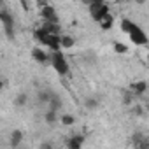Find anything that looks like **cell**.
Listing matches in <instances>:
<instances>
[{
    "instance_id": "obj_1",
    "label": "cell",
    "mask_w": 149,
    "mask_h": 149,
    "mask_svg": "<svg viewBox=\"0 0 149 149\" xmlns=\"http://www.w3.org/2000/svg\"><path fill=\"white\" fill-rule=\"evenodd\" d=\"M49 61H51L53 68L60 74V76H67L68 74V61H67V58L63 56L61 51H51Z\"/></svg>"
},
{
    "instance_id": "obj_2",
    "label": "cell",
    "mask_w": 149,
    "mask_h": 149,
    "mask_svg": "<svg viewBox=\"0 0 149 149\" xmlns=\"http://www.w3.org/2000/svg\"><path fill=\"white\" fill-rule=\"evenodd\" d=\"M128 35H130V40L133 42V44H137V46H146L147 44V35L142 32V28L139 26V25H132V28H130V32H128Z\"/></svg>"
},
{
    "instance_id": "obj_3",
    "label": "cell",
    "mask_w": 149,
    "mask_h": 149,
    "mask_svg": "<svg viewBox=\"0 0 149 149\" xmlns=\"http://www.w3.org/2000/svg\"><path fill=\"white\" fill-rule=\"evenodd\" d=\"M0 21H2V25H4V28H6L7 37H9V39H14V19H13V16L9 14V11H6V9L0 11Z\"/></svg>"
},
{
    "instance_id": "obj_4",
    "label": "cell",
    "mask_w": 149,
    "mask_h": 149,
    "mask_svg": "<svg viewBox=\"0 0 149 149\" xmlns=\"http://www.w3.org/2000/svg\"><path fill=\"white\" fill-rule=\"evenodd\" d=\"M109 13V6L107 4H100V6H95V4H90V14L95 21H100L105 14Z\"/></svg>"
},
{
    "instance_id": "obj_5",
    "label": "cell",
    "mask_w": 149,
    "mask_h": 149,
    "mask_svg": "<svg viewBox=\"0 0 149 149\" xmlns=\"http://www.w3.org/2000/svg\"><path fill=\"white\" fill-rule=\"evenodd\" d=\"M42 18H44V21H49V23H58V16H56V13H54V9H53V6H44L42 9Z\"/></svg>"
},
{
    "instance_id": "obj_6",
    "label": "cell",
    "mask_w": 149,
    "mask_h": 149,
    "mask_svg": "<svg viewBox=\"0 0 149 149\" xmlns=\"http://www.w3.org/2000/svg\"><path fill=\"white\" fill-rule=\"evenodd\" d=\"M32 56H33V60H37L39 63L49 61V54H46V51H42V49H39V47H33V49H32Z\"/></svg>"
},
{
    "instance_id": "obj_7",
    "label": "cell",
    "mask_w": 149,
    "mask_h": 149,
    "mask_svg": "<svg viewBox=\"0 0 149 149\" xmlns=\"http://www.w3.org/2000/svg\"><path fill=\"white\" fill-rule=\"evenodd\" d=\"M147 91V83L146 81H137L132 84V93L133 95H144Z\"/></svg>"
},
{
    "instance_id": "obj_8",
    "label": "cell",
    "mask_w": 149,
    "mask_h": 149,
    "mask_svg": "<svg viewBox=\"0 0 149 149\" xmlns=\"http://www.w3.org/2000/svg\"><path fill=\"white\" fill-rule=\"evenodd\" d=\"M98 23H100L102 30H111V28H112V25H114V16H112L111 13H107V14H105Z\"/></svg>"
},
{
    "instance_id": "obj_9",
    "label": "cell",
    "mask_w": 149,
    "mask_h": 149,
    "mask_svg": "<svg viewBox=\"0 0 149 149\" xmlns=\"http://www.w3.org/2000/svg\"><path fill=\"white\" fill-rule=\"evenodd\" d=\"M76 46V40H74V37H70V35H63V37H60V47H63V49H70V47H74Z\"/></svg>"
},
{
    "instance_id": "obj_10",
    "label": "cell",
    "mask_w": 149,
    "mask_h": 149,
    "mask_svg": "<svg viewBox=\"0 0 149 149\" xmlns=\"http://www.w3.org/2000/svg\"><path fill=\"white\" fill-rule=\"evenodd\" d=\"M81 146H83V137H79V135L70 137L68 142H67V147H68V149H79Z\"/></svg>"
},
{
    "instance_id": "obj_11",
    "label": "cell",
    "mask_w": 149,
    "mask_h": 149,
    "mask_svg": "<svg viewBox=\"0 0 149 149\" xmlns=\"http://www.w3.org/2000/svg\"><path fill=\"white\" fill-rule=\"evenodd\" d=\"M21 140H23V132L21 130H14L11 133V146L13 147H18L21 144Z\"/></svg>"
},
{
    "instance_id": "obj_12",
    "label": "cell",
    "mask_w": 149,
    "mask_h": 149,
    "mask_svg": "<svg viewBox=\"0 0 149 149\" xmlns=\"http://www.w3.org/2000/svg\"><path fill=\"white\" fill-rule=\"evenodd\" d=\"M47 105H49V109H53V111H58L60 107H61V98L58 97V95H51V98H49V102H47Z\"/></svg>"
},
{
    "instance_id": "obj_13",
    "label": "cell",
    "mask_w": 149,
    "mask_h": 149,
    "mask_svg": "<svg viewBox=\"0 0 149 149\" xmlns=\"http://www.w3.org/2000/svg\"><path fill=\"white\" fill-rule=\"evenodd\" d=\"M26 102H28V97H26L25 93H19V95L16 97V100H14V105H16V107H25Z\"/></svg>"
},
{
    "instance_id": "obj_14",
    "label": "cell",
    "mask_w": 149,
    "mask_h": 149,
    "mask_svg": "<svg viewBox=\"0 0 149 149\" xmlns=\"http://www.w3.org/2000/svg\"><path fill=\"white\" fill-rule=\"evenodd\" d=\"M46 35H47V32H46L44 26H40V28H37V30L33 32V37H35V40H39V42H42Z\"/></svg>"
},
{
    "instance_id": "obj_15",
    "label": "cell",
    "mask_w": 149,
    "mask_h": 149,
    "mask_svg": "<svg viewBox=\"0 0 149 149\" xmlns=\"http://www.w3.org/2000/svg\"><path fill=\"white\" fill-rule=\"evenodd\" d=\"M44 119H46V123H47V125H53V123H56V111H53V109H49V111L46 112V116H44Z\"/></svg>"
},
{
    "instance_id": "obj_16",
    "label": "cell",
    "mask_w": 149,
    "mask_h": 149,
    "mask_svg": "<svg viewBox=\"0 0 149 149\" xmlns=\"http://www.w3.org/2000/svg\"><path fill=\"white\" fill-rule=\"evenodd\" d=\"M61 123H63L65 126H72L74 123H76V118H74L72 114H63V116H61Z\"/></svg>"
},
{
    "instance_id": "obj_17",
    "label": "cell",
    "mask_w": 149,
    "mask_h": 149,
    "mask_svg": "<svg viewBox=\"0 0 149 149\" xmlns=\"http://www.w3.org/2000/svg\"><path fill=\"white\" fill-rule=\"evenodd\" d=\"M51 95H53V91H40L39 93V102L40 104H47L49 98H51Z\"/></svg>"
},
{
    "instance_id": "obj_18",
    "label": "cell",
    "mask_w": 149,
    "mask_h": 149,
    "mask_svg": "<svg viewBox=\"0 0 149 149\" xmlns=\"http://www.w3.org/2000/svg\"><path fill=\"white\" fill-rule=\"evenodd\" d=\"M84 107H86V109H90V111H93V109H97V107H98V102H97L95 98H88V100L84 102Z\"/></svg>"
},
{
    "instance_id": "obj_19",
    "label": "cell",
    "mask_w": 149,
    "mask_h": 149,
    "mask_svg": "<svg viewBox=\"0 0 149 149\" xmlns=\"http://www.w3.org/2000/svg\"><path fill=\"white\" fill-rule=\"evenodd\" d=\"M132 25H133V23H132L130 19H121V30H123L125 33H128V32H130Z\"/></svg>"
},
{
    "instance_id": "obj_20",
    "label": "cell",
    "mask_w": 149,
    "mask_h": 149,
    "mask_svg": "<svg viewBox=\"0 0 149 149\" xmlns=\"http://www.w3.org/2000/svg\"><path fill=\"white\" fill-rule=\"evenodd\" d=\"M114 51L119 53V54H125V53L128 51V47H126L125 44H121V42H116V44H114Z\"/></svg>"
},
{
    "instance_id": "obj_21",
    "label": "cell",
    "mask_w": 149,
    "mask_h": 149,
    "mask_svg": "<svg viewBox=\"0 0 149 149\" xmlns=\"http://www.w3.org/2000/svg\"><path fill=\"white\" fill-rule=\"evenodd\" d=\"M135 95L130 91V93H125V98H123V102H125V105H130L132 104V98H133Z\"/></svg>"
},
{
    "instance_id": "obj_22",
    "label": "cell",
    "mask_w": 149,
    "mask_h": 149,
    "mask_svg": "<svg viewBox=\"0 0 149 149\" xmlns=\"http://www.w3.org/2000/svg\"><path fill=\"white\" fill-rule=\"evenodd\" d=\"M140 139H142V133H135L133 135V144L135 146H140Z\"/></svg>"
},
{
    "instance_id": "obj_23",
    "label": "cell",
    "mask_w": 149,
    "mask_h": 149,
    "mask_svg": "<svg viewBox=\"0 0 149 149\" xmlns=\"http://www.w3.org/2000/svg\"><path fill=\"white\" fill-rule=\"evenodd\" d=\"M37 4H39V7L42 9L44 6H47V0H37Z\"/></svg>"
},
{
    "instance_id": "obj_24",
    "label": "cell",
    "mask_w": 149,
    "mask_h": 149,
    "mask_svg": "<svg viewBox=\"0 0 149 149\" xmlns=\"http://www.w3.org/2000/svg\"><path fill=\"white\" fill-rule=\"evenodd\" d=\"M91 4H95V6H100V4H105V0H91Z\"/></svg>"
},
{
    "instance_id": "obj_25",
    "label": "cell",
    "mask_w": 149,
    "mask_h": 149,
    "mask_svg": "<svg viewBox=\"0 0 149 149\" xmlns=\"http://www.w3.org/2000/svg\"><path fill=\"white\" fill-rule=\"evenodd\" d=\"M2 88H4V81H2V79H0V90H2Z\"/></svg>"
},
{
    "instance_id": "obj_26",
    "label": "cell",
    "mask_w": 149,
    "mask_h": 149,
    "mask_svg": "<svg viewBox=\"0 0 149 149\" xmlns=\"http://www.w3.org/2000/svg\"><path fill=\"white\" fill-rule=\"evenodd\" d=\"M83 2H84V4H88V6H90V4H91V0H83Z\"/></svg>"
},
{
    "instance_id": "obj_27",
    "label": "cell",
    "mask_w": 149,
    "mask_h": 149,
    "mask_svg": "<svg viewBox=\"0 0 149 149\" xmlns=\"http://www.w3.org/2000/svg\"><path fill=\"white\" fill-rule=\"evenodd\" d=\"M135 2H137V4H144V0H135Z\"/></svg>"
}]
</instances>
